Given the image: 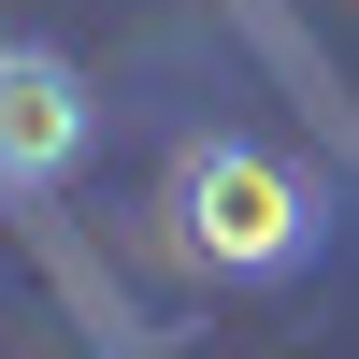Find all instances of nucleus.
<instances>
[{
    "label": "nucleus",
    "mask_w": 359,
    "mask_h": 359,
    "mask_svg": "<svg viewBox=\"0 0 359 359\" xmlns=\"http://www.w3.org/2000/svg\"><path fill=\"white\" fill-rule=\"evenodd\" d=\"M158 216H172V259H201V273H287V259H316V187L273 144H187L158 172Z\"/></svg>",
    "instance_id": "nucleus-1"
},
{
    "label": "nucleus",
    "mask_w": 359,
    "mask_h": 359,
    "mask_svg": "<svg viewBox=\"0 0 359 359\" xmlns=\"http://www.w3.org/2000/svg\"><path fill=\"white\" fill-rule=\"evenodd\" d=\"M86 158V72L57 43H0V187H57Z\"/></svg>",
    "instance_id": "nucleus-2"
}]
</instances>
